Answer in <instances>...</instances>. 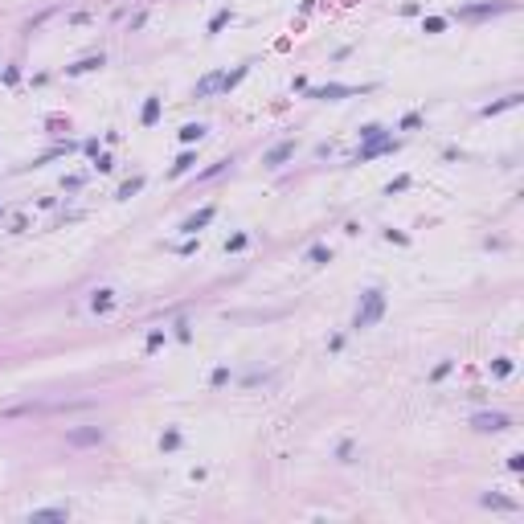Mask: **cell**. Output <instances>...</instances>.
Listing matches in <instances>:
<instances>
[{"mask_svg":"<svg viewBox=\"0 0 524 524\" xmlns=\"http://www.w3.org/2000/svg\"><path fill=\"white\" fill-rule=\"evenodd\" d=\"M70 442H74V446H86V442H103V430H74V434H70Z\"/></svg>","mask_w":524,"mask_h":524,"instance_id":"cell-1","label":"cell"},{"mask_svg":"<svg viewBox=\"0 0 524 524\" xmlns=\"http://www.w3.org/2000/svg\"><path fill=\"white\" fill-rule=\"evenodd\" d=\"M479 426H484V430H504L508 418H500V414H496V418H479Z\"/></svg>","mask_w":524,"mask_h":524,"instance_id":"cell-2","label":"cell"}]
</instances>
